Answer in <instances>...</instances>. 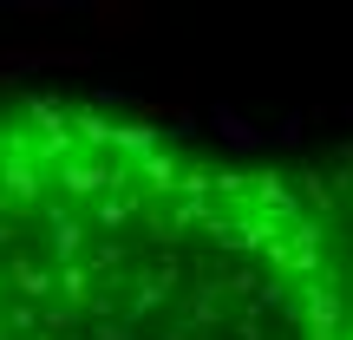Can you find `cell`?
Listing matches in <instances>:
<instances>
[{"instance_id": "1", "label": "cell", "mask_w": 353, "mask_h": 340, "mask_svg": "<svg viewBox=\"0 0 353 340\" xmlns=\"http://www.w3.org/2000/svg\"><path fill=\"white\" fill-rule=\"evenodd\" d=\"M0 340H353L301 177L72 99H0Z\"/></svg>"}]
</instances>
